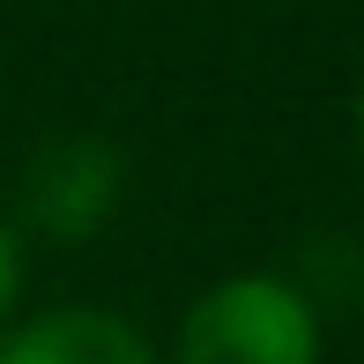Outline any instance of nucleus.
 <instances>
[{
    "label": "nucleus",
    "instance_id": "1",
    "mask_svg": "<svg viewBox=\"0 0 364 364\" xmlns=\"http://www.w3.org/2000/svg\"><path fill=\"white\" fill-rule=\"evenodd\" d=\"M178 364H320V312L283 275H230L186 312Z\"/></svg>",
    "mask_w": 364,
    "mask_h": 364
},
{
    "label": "nucleus",
    "instance_id": "2",
    "mask_svg": "<svg viewBox=\"0 0 364 364\" xmlns=\"http://www.w3.org/2000/svg\"><path fill=\"white\" fill-rule=\"evenodd\" d=\"M119 208V149L97 134H53L23 171V216L45 238H97Z\"/></svg>",
    "mask_w": 364,
    "mask_h": 364
},
{
    "label": "nucleus",
    "instance_id": "3",
    "mask_svg": "<svg viewBox=\"0 0 364 364\" xmlns=\"http://www.w3.org/2000/svg\"><path fill=\"white\" fill-rule=\"evenodd\" d=\"M0 364H156L141 342V327H127L119 312L97 305H60L23 320L8 342H0Z\"/></svg>",
    "mask_w": 364,
    "mask_h": 364
},
{
    "label": "nucleus",
    "instance_id": "4",
    "mask_svg": "<svg viewBox=\"0 0 364 364\" xmlns=\"http://www.w3.org/2000/svg\"><path fill=\"white\" fill-rule=\"evenodd\" d=\"M15 297H23V238H15V223L0 216V320L15 312Z\"/></svg>",
    "mask_w": 364,
    "mask_h": 364
},
{
    "label": "nucleus",
    "instance_id": "5",
    "mask_svg": "<svg viewBox=\"0 0 364 364\" xmlns=\"http://www.w3.org/2000/svg\"><path fill=\"white\" fill-rule=\"evenodd\" d=\"M357 141H364V82H357Z\"/></svg>",
    "mask_w": 364,
    "mask_h": 364
}]
</instances>
